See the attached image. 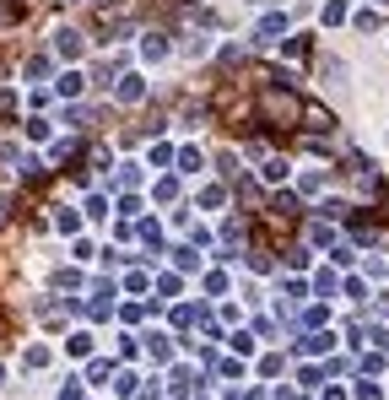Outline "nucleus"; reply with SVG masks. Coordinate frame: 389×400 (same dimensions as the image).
<instances>
[{
	"label": "nucleus",
	"mask_w": 389,
	"mask_h": 400,
	"mask_svg": "<svg viewBox=\"0 0 389 400\" xmlns=\"http://www.w3.org/2000/svg\"><path fill=\"white\" fill-rule=\"evenodd\" d=\"M255 114L270 124V130H297V120H303V97L292 93V87H259Z\"/></svg>",
	"instance_id": "nucleus-1"
},
{
	"label": "nucleus",
	"mask_w": 389,
	"mask_h": 400,
	"mask_svg": "<svg viewBox=\"0 0 389 400\" xmlns=\"http://www.w3.org/2000/svg\"><path fill=\"white\" fill-rule=\"evenodd\" d=\"M297 216H303V200H297V195H276V200L259 211V227L276 233V238H287L292 227H297Z\"/></svg>",
	"instance_id": "nucleus-2"
},
{
	"label": "nucleus",
	"mask_w": 389,
	"mask_h": 400,
	"mask_svg": "<svg viewBox=\"0 0 389 400\" xmlns=\"http://www.w3.org/2000/svg\"><path fill=\"white\" fill-rule=\"evenodd\" d=\"M297 130H303V135H314V141H324V135L335 130V114H330L324 103H303V120H297Z\"/></svg>",
	"instance_id": "nucleus-3"
},
{
	"label": "nucleus",
	"mask_w": 389,
	"mask_h": 400,
	"mask_svg": "<svg viewBox=\"0 0 389 400\" xmlns=\"http://www.w3.org/2000/svg\"><path fill=\"white\" fill-rule=\"evenodd\" d=\"M81 49H87V38H81L76 28H60V32H54V55H60V60H81Z\"/></svg>",
	"instance_id": "nucleus-4"
},
{
	"label": "nucleus",
	"mask_w": 389,
	"mask_h": 400,
	"mask_svg": "<svg viewBox=\"0 0 389 400\" xmlns=\"http://www.w3.org/2000/svg\"><path fill=\"white\" fill-rule=\"evenodd\" d=\"M114 97H119V103H135V97H146V82H141V76H119V82H114Z\"/></svg>",
	"instance_id": "nucleus-5"
},
{
	"label": "nucleus",
	"mask_w": 389,
	"mask_h": 400,
	"mask_svg": "<svg viewBox=\"0 0 389 400\" xmlns=\"http://www.w3.org/2000/svg\"><path fill=\"white\" fill-rule=\"evenodd\" d=\"M81 87H87V76H81V70H65L60 82H54V93H60V97H81Z\"/></svg>",
	"instance_id": "nucleus-6"
},
{
	"label": "nucleus",
	"mask_w": 389,
	"mask_h": 400,
	"mask_svg": "<svg viewBox=\"0 0 389 400\" xmlns=\"http://www.w3.org/2000/svg\"><path fill=\"white\" fill-rule=\"evenodd\" d=\"M276 32H287V17H281V11H270V17H265V22H259V44H270V38H276Z\"/></svg>",
	"instance_id": "nucleus-7"
},
{
	"label": "nucleus",
	"mask_w": 389,
	"mask_h": 400,
	"mask_svg": "<svg viewBox=\"0 0 389 400\" xmlns=\"http://www.w3.org/2000/svg\"><path fill=\"white\" fill-rule=\"evenodd\" d=\"M141 55H146V60H162V55H168V38H162V32H146V44H141Z\"/></svg>",
	"instance_id": "nucleus-8"
},
{
	"label": "nucleus",
	"mask_w": 389,
	"mask_h": 400,
	"mask_svg": "<svg viewBox=\"0 0 389 400\" xmlns=\"http://www.w3.org/2000/svg\"><path fill=\"white\" fill-rule=\"evenodd\" d=\"M65 352H70V357H87V352H92V336H87V330H76V336L65 341Z\"/></svg>",
	"instance_id": "nucleus-9"
},
{
	"label": "nucleus",
	"mask_w": 389,
	"mask_h": 400,
	"mask_svg": "<svg viewBox=\"0 0 389 400\" xmlns=\"http://www.w3.org/2000/svg\"><path fill=\"white\" fill-rule=\"evenodd\" d=\"M287 179V162L281 157H265V184H281Z\"/></svg>",
	"instance_id": "nucleus-10"
},
{
	"label": "nucleus",
	"mask_w": 389,
	"mask_h": 400,
	"mask_svg": "<svg viewBox=\"0 0 389 400\" xmlns=\"http://www.w3.org/2000/svg\"><path fill=\"white\" fill-rule=\"evenodd\" d=\"M281 55H287V60H308V38H287Z\"/></svg>",
	"instance_id": "nucleus-11"
},
{
	"label": "nucleus",
	"mask_w": 389,
	"mask_h": 400,
	"mask_svg": "<svg viewBox=\"0 0 389 400\" xmlns=\"http://www.w3.org/2000/svg\"><path fill=\"white\" fill-rule=\"evenodd\" d=\"M22 368H49V346H28V357H22Z\"/></svg>",
	"instance_id": "nucleus-12"
},
{
	"label": "nucleus",
	"mask_w": 389,
	"mask_h": 400,
	"mask_svg": "<svg viewBox=\"0 0 389 400\" xmlns=\"http://www.w3.org/2000/svg\"><path fill=\"white\" fill-rule=\"evenodd\" d=\"M179 173H200V152H194V146L179 152Z\"/></svg>",
	"instance_id": "nucleus-13"
},
{
	"label": "nucleus",
	"mask_w": 389,
	"mask_h": 400,
	"mask_svg": "<svg viewBox=\"0 0 389 400\" xmlns=\"http://www.w3.org/2000/svg\"><path fill=\"white\" fill-rule=\"evenodd\" d=\"M324 22H330V28L346 22V0H330V6H324Z\"/></svg>",
	"instance_id": "nucleus-14"
},
{
	"label": "nucleus",
	"mask_w": 389,
	"mask_h": 400,
	"mask_svg": "<svg viewBox=\"0 0 389 400\" xmlns=\"http://www.w3.org/2000/svg\"><path fill=\"white\" fill-rule=\"evenodd\" d=\"M227 200V189L222 184H211V189H200V206H222Z\"/></svg>",
	"instance_id": "nucleus-15"
},
{
	"label": "nucleus",
	"mask_w": 389,
	"mask_h": 400,
	"mask_svg": "<svg viewBox=\"0 0 389 400\" xmlns=\"http://www.w3.org/2000/svg\"><path fill=\"white\" fill-rule=\"evenodd\" d=\"M173 260H179V271H194V265H200V254H194V249H173Z\"/></svg>",
	"instance_id": "nucleus-16"
},
{
	"label": "nucleus",
	"mask_w": 389,
	"mask_h": 400,
	"mask_svg": "<svg viewBox=\"0 0 389 400\" xmlns=\"http://www.w3.org/2000/svg\"><path fill=\"white\" fill-rule=\"evenodd\" d=\"M22 70H28V76H49V55H32V60L22 65Z\"/></svg>",
	"instance_id": "nucleus-17"
},
{
	"label": "nucleus",
	"mask_w": 389,
	"mask_h": 400,
	"mask_svg": "<svg viewBox=\"0 0 389 400\" xmlns=\"http://www.w3.org/2000/svg\"><path fill=\"white\" fill-rule=\"evenodd\" d=\"M217 168H222V179H238V157H232V152L217 157Z\"/></svg>",
	"instance_id": "nucleus-18"
},
{
	"label": "nucleus",
	"mask_w": 389,
	"mask_h": 400,
	"mask_svg": "<svg viewBox=\"0 0 389 400\" xmlns=\"http://www.w3.org/2000/svg\"><path fill=\"white\" fill-rule=\"evenodd\" d=\"M152 357H162V363H168V357H173V341H168V336H152Z\"/></svg>",
	"instance_id": "nucleus-19"
},
{
	"label": "nucleus",
	"mask_w": 389,
	"mask_h": 400,
	"mask_svg": "<svg viewBox=\"0 0 389 400\" xmlns=\"http://www.w3.org/2000/svg\"><path fill=\"white\" fill-rule=\"evenodd\" d=\"M152 168H173V146H152Z\"/></svg>",
	"instance_id": "nucleus-20"
},
{
	"label": "nucleus",
	"mask_w": 389,
	"mask_h": 400,
	"mask_svg": "<svg viewBox=\"0 0 389 400\" xmlns=\"http://www.w3.org/2000/svg\"><path fill=\"white\" fill-rule=\"evenodd\" d=\"M49 135V120H28V141H43Z\"/></svg>",
	"instance_id": "nucleus-21"
},
{
	"label": "nucleus",
	"mask_w": 389,
	"mask_h": 400,
	"mask_svg": "<svg viewBox=\"0 0 389 400\" xmlns=\"http://www.w3.org/2000/svg\"><path fill=\"white\" fill-rule=\"evenodd\" d=\"M303 346H308V352H330V346H335V336H308Z\"/></svg>",
	"instance_id": "nucleus-22"
},
{
	"label": "nucleus",
	"mask_w": 389,
	"mask_h": 400,
	"mask_svg": "<svg viewBox=\"0 0 389 400\" xmlns=\"http://www.w3.org/2000/svg\"><path fill=\"white\" fill-rule=\"evenodd\" d=\"M87 379H92V384H103V379H114V368H108V363H92V368H87Z\"/></svg>",
	"instance_id": "nucleus-23"
},
{
	"label": "nucleus",
	"mask_w": 389,
	"mask_h": 400,
	"mask_svg": "<svg viewBox=\"0 0 389 400\" xmlns=\"http://www.w3.org/2000/svg\"><path fill=\"white\" fill-rule=\"evenodd\" d=\"M60 400H81V384L70 379V384H65V390H60Z\"/></svg>",
	"instance_id": "nucleus-24"
}]
</instances>
